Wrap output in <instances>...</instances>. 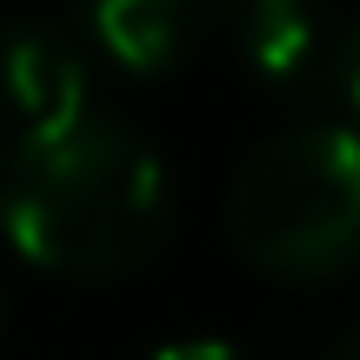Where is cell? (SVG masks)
I'll return each mask as SVG.
<instances>
[{"label": "cell", "instance_id": "1", "mask_svg": "<svg viewBox=\"0 0 360 360\" xmlns=\"http://www.w3.org/2000/svg\"><path fill=\"white\" fill-rule=\"evenodd\" d=\"M167 167L160 154L120 120L80 114L74 127L27 141L0 187V220L7 240L34 267L74 274V281H107L167 240Z\"/></svg>", "mask_w": 360, "mask_h": 360}, {"label": "cell", "instance_id": "2", "mask_svg": "<svg viewBox=\"0 0 360 360\" xmlns=\"http://www.w3.org/2000/svg\"><path fill=\"white\" fill-rule=\"evenodd\" d=\"M227 227L274 281H334L360 260V134H274L233 180Z\"/></svg>", "mask_w": 360, "mask_h": 360}, {"label": "cell", "instance_id": "3", "mask_svg": "<svg viewBox=\"0 0 360 360\" xmlns=\"http://www.w3.org/2000/svg\"><path fill=\"white\" fill-rule=\"evenodd\" d=\"M87 114V67L60 27L0 20V127L13 141H47Z\"/></svg>", "mask_w": 360, "mask_h": 360}, {"label": "cell", "instance_id": "4", "mask_svg": "<svg viewBox=\"0 0 360 360\" xmlns=\"http://www.w3.org/2000/svg\"><path fill=\"white\" fill-rule=\"evenodd\" d=\"M80 7H87V34L101 40V53L127 74H167L187 53L193 0H80Z\"/></svg>", "mask_w": 360, "mask_h": 360}, {"label": "cell", "instance_id": "5", "mask_svg": "<svg viewBox=\"0 0 360 360\" xmlns=\"http://www.w3.org/2000/svg\"><path fill=\"white\" fill-rule=\"evenodd\" d=\"M220 7H227V27L254 74L294 80L314 60V34H321L314 0H220Z\"/></svg>", "mask_w": 360, "mask_h": 360}, {"label": "cell", "instance_id": "6", "mask_svg": "<svg viewBox=\"0 0 360 360\" xmlns=\"http://www.w3.org/2000/svg\"><path fill=\"white\" fill-rule=\"evenodd\" d=\"M154 360H240L227 347V340H174V347H160Z\"/></svg>", "mask_w": 360, "mask_h": 360}, {"label": "cell", "instance_id": "7", "mask_svg": "<svg viewBox=\"0 0 360 360\" xmlns=\"http://www.w3.org/2000/svg\"><path fill=\"white\" fill-rule=\"evenodd\" d=\"M347 101H354V114H360V34H354V47H347Z\"/></svg>", "mask_w": 360, "mask_h": 360}, {"label": "cell", "instance_id": "8", "mask_svg": "<svg viewBox=\"0 0 360 360\" xmlns=\"http://www.w3.org/2000/svg\"><path fill=\"white\" fill-rule=\"evenodd\" d=\"M334 360H360V327H354V334H347V340L334 347Z\"/></svg>", "mask_w": 360, "mask_h": 360}]
</instances>
